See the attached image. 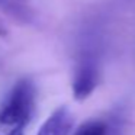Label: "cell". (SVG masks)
<instances>
[{
    "label": "cell",
    "mask_w": 135,
    "mask_h": 135,
    "mask_svg": "<svg viewBox=\"0 0 135 135\" xmlns=\"http://www.w3.org/2000/svg\"><path fill=\"white\" fill-rule=\"evenodd\" d=\"M36 87L31 79H21L0 105V123L26 126L35 110Z\"/></svg>",
    "instance_id": "cell-1"
},
{
    "label": "cell",
    "mask_w": 135,
    "mask_h": 135,
    "mask_svg": "<svg viewBox=\"0 0 135 135\" xmlns=\"http://www.w3.org/2000/svg\"><path fill=\"white\" fill-rule=\"evenodd\" d=\"M99 83V68L94 60L84 58L79 62L73 79V97L77 102H83L94 91Z\"/></svg>",
    "instance_id": "cell-2"
},
{
    "label": "cell",
    "mask_w": 135,
    "mask_h": 135,
    "mask_svg": "<svg viewBox=\"0 0 135 135\" xmlns=\"http://www.w3.org/2000/svg\"><path fill=\"white\" fill-rule=\"evenodd\" d=\"M74 116L67 106L57 108L38 129L36 135H71Z\"/></svg>",
    "instance_id": "cell-3"
},
{
    "label": "cell",
    "mask_w": 135,
    "mask_h": 135,
    "mask_svg": "<svg viewBox=\"0 0 135 135\" xmlns=\"http://www.w3.org/2000/svg\"><path fill=\"white\" fill-rule=\"evenodd\" d=\"M108 128L106 123L102 120H87V122L81 123L79 128L74 131L73 135H106Z\"/></svg>",
    "instance_id": "cell-4"
},
{
    "label": "cell",
    "mask_w": 135,
    "mask_h": 135,
    "mask_svg": "<svg viewBox=\"0 0 135 135\" xmlns=\"http://www.w3.org/2000/svg\"><path fill=\"white\" fill-rule=\"evenodd\" d=\"M0 10L4 13H9L12 16H16V18L28 19V16H29L26 9H23L22 6H16L12 0H0Z\"/></svg>",
    "instance_id": "cell-5"
},
{
    "label": "cell",
    "mask_w": 135,
    "mask_h": 135,
    "mask_svg": "<svg viewBox=\"0 0 135 135\" xmlns=\"http://www.w3.org/2000/svg\"><path fill=\"white\" fill-rule=\"evenodd\" d=\"M25 126H21V125H16L12 128V131L9 132L7 135H25Z\"/></svg>",
    "instance_id": "cell-6"
}]
</instances>
